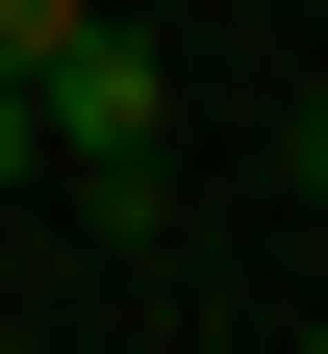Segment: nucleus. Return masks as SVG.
Segmentation results:
<instances>
[{"label":"nucleus","mask_w":328,"mask_h":354,"mask_svg":"<svg viewBox=\"0 0 328 354\" xmlns=\"http://www.w3.org/2000/svg\"><path fill=\"white\" fill-rule=\"evenodd\" d=\"M26 102H51V177H102V228H152V152H177V51L152 26H51Z\"/></svg>","instance_id":"nucleus-1"},{"label":"nucleus","mask_w":328,"mask_h":354,"mask_svg":"<svg viewBox=\"0 0 328 354\" xmlns=\"http://www.w3.org/2000/svg\"><path fill=\"white\" fill-rule=\"evenodd\" d=\"M26 177H51V102H26V76H0V203H26Z\"/></svg>","instance_id":"nucleus-2"},{"label":"nucleus","mask_w":328,"mask_h":354,"mask_svg":"<svg viewBox=\"0 0 328 354\" xmlns=\"http://www.w3.org/2000/svg\"><path fill=\"white\" fill-rule=\"evenodd\" d=\"M303 354H328V304H303Z\"/></svg>","instance_id":"nucleus-3"},{"label":"nucleus","mask_w":328,"mask_h":354,"mask_svg":"<svg viewBox=\"0 0 328 354\" xmlns=\"http://www.w3.org/2000/svg\"><path fill=\"white\" fill-rule=\"evenodd\" d=\"M303 127H328V102H303Z\"/></svg>","instance_id":"nucleus-4"}]
</instances>
